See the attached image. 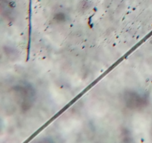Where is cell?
Returning <instances> with one entry per match:
<instances>
[{
	"label": "cell",
	"instance_id": "1",
	"mask_svg": "<svg viewBox=\"0 0 152 143\" xmlns=\"http://www.w3.org/2000/svg\"><path fill=\"white\" fill-rule=\"evenodd\" d=\"M16 102L23 111L30 109L36 99L35 90L30 84L21 83L13 89Z\"/></svg>",
	"mask_w": 152,
	"mask_h": 143
},
{
	"label": "cell",
	"instance_id": "2",
	"mask_svg": "<svg viewBox=\"0 0 152 143\" xmlns=\"http://www.w3.org/2000/svg\"><path fill=\"white\" fill-rule=\"evenodd\" d=\"M124 101L126 107L131 109H140L146 106L148 101L143 95L134 91H127L124 94Z\"/></svg>",
	"mask_w": 152,
	"mask_h": 143
}]
</instances>
